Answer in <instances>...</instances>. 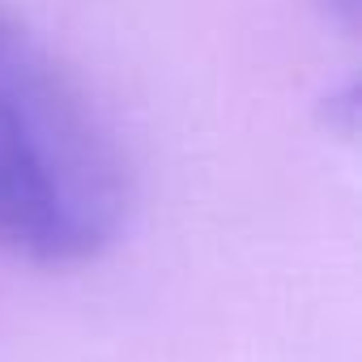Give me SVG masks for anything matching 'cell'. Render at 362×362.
Masks as SVG:
<instances>
[{
	"label": "cell",
	"instance_id": "cell-1",
	"mask_svg": "<svg viewBox=\"0 0 362 362\" xmlns=\"http://www.w3.org/2000/svg\"><path fill=\"white\" fill-rule=\"evenodd\" d=\"M124 209L128 179L107 124L30 22L0 5V252L94 260Z\"/></svg>",
	"mask_w": 362,
	"mask_h": 362
},
{
	"label": "cell",
	"instance_id": "cell-2",
	"mask_svg": "<svg viewBox=\"0 0 362 362\" xmlns=\"http://www.w3.org/2000/svg\"><path fill=\"white\" fill-rule=\"evenodd\" d=\"M324 124L345 141L358 132V81H345L337 94L324 98Z\"/></svg>",
	"mask_w": 362,
	"mask_h": 362
},
{
	"label": "cell",
	"instance_id": "cell-3",
	"mask_svg": "<svg viewBox=\"0 0 362 362\" xmlns=\"http://www.w3.org/2000/svg\"><path fill=\"white\" fill-rule=\"evenodd\" d=\"M315 9L337 22L341 30H358V18H362V0H315Z\"/></svg>",
	"mask_w": 362,
	"mask_h": 362
}]
</instances>
